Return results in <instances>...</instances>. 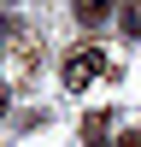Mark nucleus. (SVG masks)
<instances>
[{
    "label": "nucleus",
    "mask_w": 141,
    "mask_h": 147,
    "mask_svg": "<svg viewBox=\"0 0 141 147\" xmlns=\"http://www.w3.org/2000/svg\"><path fill=\"white\" fill-rule=\"evenodd\" d=\"M59 77H65V88H70V94H82L88 82H100V77H117V59L106 53V47H94V41H88V47H70V53H65Z\"/></svg>",
    "instance_id": "1"
},
{
    "label": "nucleus",
    "mask_w": 141,
    "mask_h": 147,
    "mask_svg": "<svg viewBox=\"0 0 141 147\" xmlns=\"http://www.w3.org/2000/svg\"><path fill=\"white\" fill-rule=\"evenodd\" d=\"M117 6H124V0H70V18H77L82 30H100L106 18H117Z\"/></svg>",
    "instance_id": "2"
},
{
    "label": "nucleus",
    "mask_w": 141,
    "mask_h": 147,
    "mask_svg": "<svg viewBox=\"0 0 141 147\" xmlns=\"http://www.w3.org/2000/svg\"><path fill=\"white\" fill-rule=\"evenodd\" d=\"M6 47H12V59H18V65L35 71V59H41V35H35V30H23V24L12 18V41H6Z\"/></svg>",
    "instance_id": "3"
},
{
    "label": "nucleus",
    "mask_w": 141,
    "mask_h": 147,
    "mask_svg": "<svg viewBox=\"0 0 141 147\" xmlns=\"http://www.w3.org/2000/svg\"><path fill=\"white\" fill-rule=\"evenodd\" d=\"M82 141L88 147H112V112H106V106H94V112L82 118Z\"/></svg>",
    "instance_id": "4"
},
{
    "label": "nucleus",
    "mask_w": 141,
    "mask_h": 147,
    "mask_svg": "<svg viewBox=\"0 0 141 147\" xmlns=\"http://www.w3.org/2000/svg\"><path fill=\"white\" fill-rule=\"evenodd\" d=\"M117 30H124V41H141V0H124L117 6Z\"/></svg>",
    "instance_id": "5"
},
{
    "label": "nucleus",
    "mask_w": 141,
    "mask_h": 147,
    "mask_svg": "<svg viewBox=\"0 0 141 147\" xmlns=\"http://www.w3.org/2000/svg\"><path fill=\"white\" fill-rule=\"evenodd\" d=\"M112 147H141V129H124V136H117Z\"/></svg>",
    "instance_id": "6"
},
{
    "label": "nucleus",
    "mask_w": 141,
    "mask_h": 147,
    "mask_svg": "<svg viewBox=\"0 0 141 147\" xmlns=\"http://www.w3.org/2000/svg\"><path fill=\"white\" fill-rule=\"evenodd\" d=\"M6 41H12V18H0V53H6Z\"/></svg>",
    "instance_id": "7"
},
{
    "label": "nucleus",
    "mask_w": 141,
    "mask_h": 147,
    "mask_svg": "<svg viewBox=\"0 0 141 147\" xmlns=\"http://www.w3.org/2000/svg\"><path fill=\"white\" fill-rule=\"evenodd\" d=\"M0 118H6V82H0Z\"/></svg>",
    "instance_id": "8"
}]
</instances>
